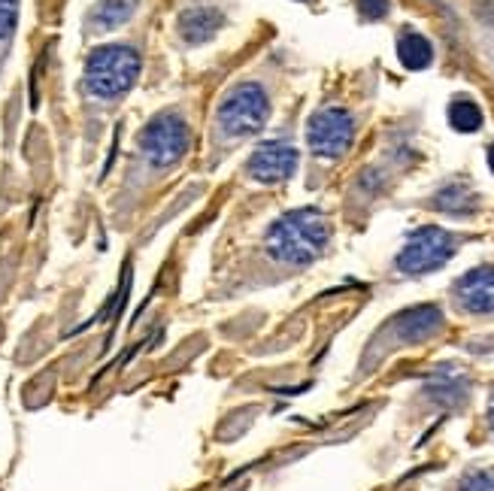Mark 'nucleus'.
<instances>
[{"instance_id":"1","label":"nucleus","mask_w":494,"mask_h":491,"mask_svg":"<svg viewBox=\"0 0 494 491\" xmlns=\"http://www.w3.org/2000/svg\"><path fill=\"white\" fill-rule=\"evenodd\" d=\"M328 240H331L328 219L313 206H307V210L285 212L282 219L273 222L267 231V252L280 264L303 267L313 264L325 252Z\"/></svg>"},{"instance_id":"2","label":"nucleus","mask_w":494,"mask_h":491,"mask_svg":"<svg viewBox=\"0 0 494 491\" xmlns=\"http://www.w3.org/2000/svg\"><path fill=\"white\" fill-rule=\"evenodd\" d=\"M137 76H140V55L131 46H100L85 61V89L103 100L128 94Z\"/></svg>"},{"instance_id":"3","label":"nucleus","mask_w":494,"mask_h":491,"mask_svg":"<svg viewBox=\"0 0 494 491\" xmlns=\"http://www.w3.org/2000/svg\"><path fill=\"white\" fill-rule=\"evenodd\" d=\"M271 118V100L267 91L255 82L237 85L219 107V125L228 137H252Z\"/></svg>"},{"instance_id":"4","label":"nucleus","mask_w":494,"mask_h":491,"mask_svg":"<svg viewBox=\"0 0 494 491\" xmlns=\"http://www.w3.org/2000/svg\"><path fill=\"white\" fill-rule=\"evenodd\" d=\"M452 255H455V237L437 225H424L419 231H413L410 240H406V246L397 255V270L410 273V277H422V273L443 267Z\"/></svg>"},{"instance_id":"5","label":"nucleus","mask_w":494,"mask_h":491,"mask_svg":"<svg viewBox=\"0 0 494 491\" xmlns=\"http://www.w3.org/2000/svg\"><path fill=\"white\" fill-rule=\"evenodd\" d=\"M140 149L152 167H170L188 149V125L176 113L155 116L140 134Z\"/></svg>"},{"instance_id":"6","label":"nucleus","mask_w":494,"mask_h":491,"mask_svg":"<svg viewBox=\"0 0 494 491\" xmlns=\"http://www.w3.org/2000/svg\"><path fill=\"white\" fill-rule=\"evenodd\" d=\"M355 122L343 107H325L309 118L307 143L318 158H340L352 146Z\"/></svg>"},{"instance_id":"7","label":"nucleus","mask_w":494,"mask_h":491,"mask_svg":"<svg viewBox=\"0 0 494 491\" xmlns=\"http://www.w3.org/2000/svg\"><path fill=\"white\" fill-rule=\"evenodd\" d=\"M249 176L258 183H282L298 170V149L289 143H264L252 152V158L246 164Z\"/></svg>"},{"instance_id":"8","label":"nucleus","mask_w":494,"mask_h":491,"mask_svg":"<svg viewBox=\"0 0 494 491\" xmlns=\"http://www.w3.org/2000/svg\"><path fill=\"white\" fill-rule=\"evenodd\" d=\"M458 307L473 316L494 313V267H476L455 286Z\"/></svg>"},{"instance_id":"9","label":"nucleus","mask_w":494,"mask_h":491,"mask_svg":"<svg viewBox=\"0 0 494 491\" xmlns=\"http://www.w3.org/2000/svg\"><path fill=\"white\" fill-rule=\"evenodd\" d=\"M440 327H443V313H440V307L422 304V307H413L397 316L392 322V334L397 343H422V340L434 337Z\"/></svg>"},{"instance_id":"10","label":"nucleus","mask_w":494,"mask_h":491,"mask_svg":"<svg viewBox=\"0 0 494 491\" xmlns=\"http://www.w3.org/2000/svg\"><path fill=\"white\" fill-rule=\"evenodd\" d=\"M222 13L213 10V6H192V10H185L179 15V33L185 42H192V46H201L210 37H215V31L222 28Z\"/></svg>"},{"instance_id":"11","label":"nucleus","mask_w":494,"mask_h":491,"mask_svg":"<svg viewBox=\"0 0 494 491\" xmlns=\"http://www.w3.org/2000/svg\"><path fill=\"white\" fill-rule=\"evenodd\" d=\"M134 13V0H98L94 10L89 13L91 31H112L125 24Z\"/></svg>"},{"instance_id":"12","label":"nucleus","mask_w":494,"mask_h":491,"mask_svg":"<svg viewBox=\"0 0 494 491\" xmlns=\"http://www.w3.org/2000/svg\"><path fill=\"white\" fill-rule=\"evenodd\" d=\"M397 58H401L406 71H424L431 64V58H434V49H431V42L422 33H404L397 40Z\"/></svg>"},{"instance_id":"13","label":"nucleus","mask_w":494,"mask_h":491,"mask_svg":"<svg viewBox=\"0 0 494 491\" xmlns=\"http://www.w3.org/2000/svg\"><path fill=\"white\" fill-rule=\"evenodd\" d=\"M428 394L455 407V403H461L467 398V382L455 373V370H443V373L428 385Z\"/></svg>"},{"instance_id":"14","label":"nucleus","mask_w":494,"mask_h":491,"mask_svg":"<svg viewBox=\"0 0 494 491\" xmlns=\"http://www.w3.org/2000/svg\"><path fill=\"white\" fill-rule=\"evenodd\" d=\"M449 125H452L455 131H461V134L480 131V127H482V109L476 107L473 100L458 98V100H452V107H449Z\"/></svg>"},{"instance_id":"15","label":"nucleus","mask_w":494,"mask_h":491,"mask_svg":"<svg viewBox=\"0 0 494 491\" xmlns=\"http://www.w3.org/2000/svg\"><path fill=\"white\" fill-rule=\"evenodd\" d=\"M476 203V197L467 192L464 185H449L443 192L437 194L434 206L437 210H446V212H470Z\"/></svg>"},{"instance_id":"16","label":"nucleus","mask_w":494,"mask_h":491,"mask_svg":"<svg viewBox=\"0 0 494 491\" xmlns=\"http://www.w3.org/2000/svg\"><path fill=\"white\" fill-rule=\"evenodd\" d=\"M458 491H494V470H470Z\"/></svg>"},{"instance_id":"17","label":"nucleus","mask_w":494,"mask_h":491,"mask_svg":"<svg viewBox=\"0 0 494 491\" xmlns=\"http://www.w3.org/2000/svg\"><path fill=\"white\" fill-rule=\"evenodd\" d=\"M19 19V0H0V40L10 37Z\"/></svg>"},{"instance_id":"18","label":"nucleus","mask_w":494,"mask_h":491,"mask_svg":"<svg viewBox=\"0 0 494 491\" xmlns=\"http://www.w3.org/2000/svg\"><path fill=\"white\" fill-rule=\"evenodd\" d=\"M358 10L364 19L376 22V19H385L388 15V0H358Z\"/></svg>"},{"instance_id":"19","label":"nucleus","mask_w":494,"mask_h":491,"mask_svg":"<svg viewBox=\"0 0 494 491\" xmlns=\"http://www.w3.org/2000/svg\"><path fill=\"white\" fill-rule=\"evenodd\" d=\"M489 425H491V430H494V389H491V394H489Z\"/></svg>"},{"instance_id":"20","label":"nucleus","mask_w":494,"mask_h":491,"mask_svg":"<svg viewBox=\"0 0 494 491\" xmlns=\"http://www.w3.org/2000/svg\"><path fill=\"white\" fill-rule=\"evenodd\" d=\"M489 167H491V174H494V143L489 146Z\"/></svg>"}]
</instances>
